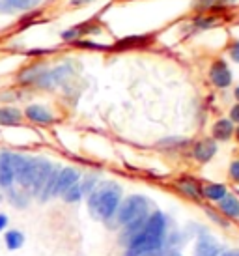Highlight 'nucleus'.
<instances>
[{"label":"nucleus","mask_w":239,"mask_h":256,"mask_svg":"<svg viewBox=\"0 0 239 256\" xmlns=\"http://www.w3.org/2000/svg\"><path fill=\"white\" fill-rule=\"evenodd\" d=\"M166 234V219L161 212H155L146 219L144 226L129 240L126 256H150L162 247Z\"/></svg>","instance_id":"obj_1"},{"label":"nucleus","mask_w":239,"mask_h":256,"mask_svg":"<svg viewBox=\"0 0 239 256\" xmlns=\"http://www.w3.org/2000/svg\"><path fill=\"white\" fill-rule=\"evenodd\" d=\"M120 202H122V187L116 182H103L94 187L88 198V210L94 219L108 220L116 215Z\"/></svg>","instance_id":"obj_2"},{"label":"nucleus","mask_w":239,"mask_h":256,"mask_svg":"<svg viewBox=\"0 0 239 256\" xmlns=\"http://www.w3.org/2000/svg\"><path fill=\"white\" fill-rule=\"evenodd\" d=\"M148 214V200L140 196V194H131L127 196L124 202H120L118 210H116V217H118L120 224H131L134 220L146 217Z\"/></svg>","instance_id":"obj_3"},{"label":"nucleus","mask_w":239,"mask_h":256,"mask_svg":"<svg viewBox=\"0 0 239 256\" xmlns=\"http://www.w3.org/2000/svg\"><path fill=\"white\" fill-rule=\"evenodd\" d=\"M50 170H52V163H49L47 159L43 157H36L34 164V174H32V184H30V192L40 196V192L43 191V185L49 178Z\"/></svg>","instance_id":"obj_4"},{"label":"nucleus","mask_w":239,"mask_h":256,"mask_svg":"<svg viewBox=\"0 0 239 256\" xmlns=\"http://www.w3.org/2000/svg\"><path fill=\"white\" fill-rule=\"evenodd\" d=\"M232 78H234V75L224 60H215V62L211 64L210 80L217 86V88H228V86L232 84Z\"/></svg>","instance_id":"obj_5"},{"label":"nucleus","mask_w":239,"mask_h":256,"mask_svg":"<svg viewBox=\"0 0 239 256\" xmlns=\"http://www.w3.org/2000/svg\"><path fill=\"white\" fill-rule=\"evenodd\" d=\"M78 180H80V170H78V168H75V166L60 168L58 180H56V189H54V196H56V194H64L71 185L77 184Z\"/></svg>","instance_id":"obj_6"},{"label":"nucleus","mask_w":239,"mask_h":256,"mask_svg":"<svg viewBox=\"0 0 239 256\" xmlns=\"http://www.w3.org/2000/svg\"><path fill=\"white\" fill-rule=\"evenodd\" d=\"M217 154V142L215 138H202L192 146V157L198 163H208Z\"/></svg>","instance_id":"obj_7"},{"label":"nucleus","mask_w":239,"mask_h":256,"mask_svg":"<svg viewBox=\"0 0 239 256\" xmlns=\"http://www.w3.org/2000/svg\"><path fill=\"white\" fill-rule=\"evenodd\" d=\"M15 182L14 174V161H12V154L10 152H2L0 154V187L2 189H10Z\"/></svg>","instance_id":"obj_8"},{"label":"nucleus","mask_w":239,"mask_h":256,"mask_svg":"<svg viewBox=\"0 0 239 256\" xmlns=\"http://www.w3.org/2000/svg\"><path fill=\"white\" fill-rule=\"evenodd\" d=\"M24 116L28 118L30 122L34 124H40V126H47V124H52L54 122V116L49 108H45L43 105H28L24 108Z\"/></svg>","instance_id":"obj_9"},{"label":"nucleus","mask_w":239,"mask_h":256,"mask_svg":"<svg viewBox=\"0 0 239 256\" xmlns=\"http://www.w3.org/2000/svg\"><path fill=\"white\" fill-rule=\"evenodd\" d=\"M220 254H222V247L211 236H202L198 240L194 256H220Z\"/></svg>","instance_id":"obj_10"},{"label":"nucleus","mask_w":239,"mask_h":256,"mask_svg":"<svg viewBox=\"0 0 239 256\" xmlns=\"http://www.w3.org/2000/svg\"><path fill=\"white\" fill-rule=\"evenodd\" d=\"M234 122L230 118H220L213 124V129H211V133H213V138L215 140H230L234 135Z\"/></svg>","instance_id":"obj_11"},{"label":"nucleus","mask_w":239,"mask_h":256,"mask_svg":"<svg viewBox=\"0 0 239 256\" xmlns=\"http://www.w3.org/2000/svg\"><path fill=\"white\" fill-rule=\"evenodd\" d=\"M96 32H99V26L92 24V22H84V24L71 26L70 30L62 32V40L64 42H77V40H80L82 34H96Z\"/></svg>","instance_id":"obj_12"},{"label":"nucleus","mask_w":239,"mask_h":256,"mask_svg":"<svg viewBox=\"0 0 239 256\" xmlns=\"http://www.w3.org/2000/svg\"><path fill=\"white\" fill-rule=\"evenodd\" d=\"M218 206H220V210H222V214L226 217H232V219L239 217V198L232 192H226L224 196L218 200Z\"/></svg>","instance_id":"obj_13"},{"label":"nucleus","mask_w":239,"mask_h":256,"mask_svg":"<svg viewBox=\"0 0 239 256\" xmlns=\"http://www.w3.org/2000/svg\"><path fill=\"white\" fill-rule=\"evenodd\" d=\"M22 120V112L15 107H0V126H19Z\"/></svg>","instance_id":"obj_14"},{"label":"nucleus","mask_w":239,"mask_h":256,"mask_svg":"<svg viewBox=\"0 0 239 256\" xmlns=\"http://www.w3.org/2000/svg\"><path fill=\"white\" fill-rule=\"evenodd\" d=\"M150 42H152V36H129V38H124V40H120V42L114 45V49H116V50L138 49V47H144V45H148Z\"/></svg>","instance_id":"obj_15"},{"label":"nucleus","mask_w":239,"mask_h":256,"mask_svg":"<svg viewBox=\"0 0 239 256\" xmlns=\"http://www.w3.org/2000/svg\"><path fill=\"white\" fill-rule=\"evenodd\" d=\"M226 187L222 184H208L202 189V194H204L208 200H213V202H218L226 194Z\"/></svg>","instance_id":"obj_16"},{"label":"nucleus","mask_w":239,"mask_h":256,"mask_svg":"<svg viewBox=\"0 0 239 256\" xmlns=\"http://www.w3.org/2000/svg\"><path fill=\"white\" fill-rule=\"evenodd\" d=\"M8 200L14 204L15 208H24L28 206V194L24 191H19V189H8Z\"/></svg>","instance_id":"obj_17"},{"label":"nucleus","mask_w":239,"mask_h":256,"mask_svg":"<svg viewBox=\"0 0 239 256\" xmlns=\"http://www.w3.org/2000/svg\"><path fill=\"white\" fill-rule=\"evenodd\" d=\"M218 24V19L215 15H198L194 22H192V28L196 30H210L213 26H217Z\"/></svg>","instance_id":"obj_18"},{"label":"nucleus","mask_w":239,"mask_h":256,"mask_svg":"<svg viewBox=\"0 0 239 256\" xmlns=\"http://www.w3.org/2000/svg\"><path fill=\"white\" fill-rule=\"evenodd\" d=\"M4 242H6V247L8 249H19L22 243H24V236L19 232V230H10L6 236H4Z\"/></svg>","instance_id":"obj_19"},{"label":"nucleus","mask_w":239,"mask_h":256,"mask_svg":"<svg viewBox=\"0 0 239 256\" xmlns=\"http://www.w3.org/2000/svg\"><path fill=\"white\" fill-rule=\"evenodd\" d=\"M62 196H64L66 202H78V200L82 198V196H84V192H82V187H80V180H78L75 185H71L70 189L64 192Z\"/></svg>","instance_id":"obj_20"},{"label":"nucleus","mask_w":239,"mask_h":256,"mask_svg":"<svg viewBox=\"0 0 239 256\" xmlns=\"http://www.w3.org/2000/svg\"><path fill=\"white\" fill-rule=\"evenodd\" d=\"M180 189H182L185 194L192 196V198H198V196L202 194V191L198 189V185L194 184V182H190V180H187V182H180Z\"/></svg>","instance_id":"obj_21"},{"label":"nucleus","mask_w":239,"mask_h":256,"mask_svg":"<svg viewBox=\"0 0 239 256\" xmlns=\"http://www.w3.org/2000/svg\"><path fill=\"white\" fill-rule=\"evenodd\" d=\"M4 2L14 10H30L38 0H4Z\"/></svg>","instance_id":"obj_22"},{"label":"nucleus","mask_w":239,"mask_h":256,"mask_svg":"<svg viewBox=\"0 0 239 256\" xmlns=\"http://www.w3.org/2000/svg\"><path fill=\"white\" fill-rule=\"evenodd\" d=\"M217 6H220L218 0H196V4H194V8H196V10H202V12L213 10V8H217Z\"/></svg>","instance_id":"obj_23"},{"label":"nucleus","mask_w":239,"mask_h":256,"mask_svg":"<svg viewBox=\"0 0 239 256\" xmlns=\"http://www.w3.org/2000/svg\"><path fill=\"white\" fill-rule=\"evenodd\" d=\"M228 54H230V58H232V62L239 64V40L238 42H234L232 45L228 47Z\"/></svg>","instance_id":"obj_24"},{"label":"nucleus","mask_w":239,"mask_h":256,"mask_svg":"<svg viewBox=\"0 0 239 256\" xmlns=\"http://www.w3.org/2000/svg\"><path fill=\"white\" fill-rule=\"evenodd\" d=\"M75 45H78V47H84V49H105L103 45H98V43L88 42V40H77V42H75Z\"/></svg>","instance_id":"obj_25"},{"label":"nucleus","mask_w":239,"mask_h":256,"mask_svg":"<svg viewBox=\"0 0 239 256\" xmlns=\"http://www.w3.org/2000/svg\"><path fill=\"white\" fill-rule=\"evenodd\" d=\"M230 176H232L234 182L239 184V159L238 161H232V164H230Z\"/></svg>","instance_id":"obj_26"},{"label":"nucleus","mask_w":239,"mask_h":256,"mask_svg":"<svg viewBox=\"0 0 239 256\" xmlns=\"http://www.w3.org/2000/svg\"><path fill=\"white\" fill-rule=\"evenodd\" d=\"M230 120L236 122V124H239V103L230 108Z\"/></svg>","instance_id":"obj_27"},{"label":"nucleus","mask_w":239,"mask_h":256,"mask_svg":"<svg viewBox=\"0 0 239 256\" xmlns=\"http://www.w3.org/2000/svg\"><path fill=\"white\" fill-rule=\"evenodd\" d=\"M6 226H8V215L0 214V232H2Z\"/></svg>","instance_id":"obj_28"},{"label":"nucleus","mask_w":239,"mask_h":256,"mask_svg":"<svg viewBox=\"0 0 239 256\" xmlns=\"http://www.w3.org/2000/svg\"><path fill=\"white\" fill-rule=\"evenodd\" d=\"M220 256H239V249H232V250H226Z\"/></svg>","instance_id":"obj_29"},{"label":"nucleus","mask_w":239,"mask_h":256,"mask_svg":"<svg viewBox=\"0 0 239 256\" xmlns=\"http://www.w3.org/2000/svg\"><path fill=\"white\" fill-rule=\"evenodd\" d=\"M88 2H94V0H71L73 6H80V4H88Z\"/></svg>","instance_id":"obj_30"},{"label":"nucleus","mask_w":239,"mask_h":256,"mask_svg":"<svg viewBox=\"0 0 239 256\" xmlns=\"http://www.w3.org/2000/svg\"><path fill=\"white\" fill-rule=\"evenodd\" d=\"M220 4H232V2H236V0H218Z\"/></svg>","instance_id":"obj_31"},{"label":"nucleus","mask_w":239,"mask_h":256,"mask_svg":"<svg viewBox=\"0 0 239 256\" xmlns=\"http://www.w3.org/2000/svg\"><path fill=\"white\" fill-rule=\"evenodd\" d=\"M234 96H236V100L239 101V86H238V88H236V90H234Z\"/></svg>","instance_id":"obj_32"},{"label":"nucleus","mask_w":239,"mask_h":256,"mask_svg":"<svg viewBox=\"0 0 239 256\" xmlns=\"http://www.w3.org/2000/svg\"><path fill=\"white\" fill-rule=\"evenodd\" d=\"M234 133H236V138H238V142H239V128L236 129V131H234Z\"/></svg>","instance_id":"obj_33"},{"label":"nucleus","mask_w":239,"mask_h":256,"mask_svg":"<svg viewBox=\"0 0 239 256\" xmlns=\"http://www.w3.org/2000/svg\"><path fill=\"white\" fill-rule=\"evenodd\" d=\"M166 256H182L180 252H170V254H166Z\"/></svg>","instance_id":"obj_34"}]
</instances>
